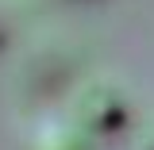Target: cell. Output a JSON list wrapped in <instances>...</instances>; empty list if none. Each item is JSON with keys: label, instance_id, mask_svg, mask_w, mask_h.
I'll return each instance as SVG.
<instances>
[{"label": "cell", "instance_id": "obj_1", "mask_svg": "<svg viewBox=\"0 0 154 150\" xmlns=\"http://www.w3.org/2000/svg\"><path fill=\"white\" fill-rule=\"evenodd\" d=\"M35 150H89V146H85V135L77 131L73 123H50L38 135Z\"/></svg>", "mask_w": 154, "mask_h": 150}]
</instances>
